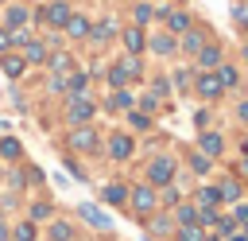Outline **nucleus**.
Segmentation results:
<instances>
[{
  "label": "nucleus",
  "mask_w": 248,
  "mask_h": 241,
  "mask_svg": "<svg viewBox=\"0 0 248 241\" xmlns=\"http://www.w3.org/2000/svg\"><path fill=\"white\" fill-rule=\"evenodd\" d=\"M136 74H140V62H136V58H120V62L108 70V82H112V86H124V82H132Z\"/></svg>",
  "instance_id": "nucleus-1"
},
{
  "label": "nucleus",
  "mask_w": 248,
  "mask_h": 241,
  "mask_svg": "<svg viewBox=\"0 0 248 241\" xmlns=\"http://www.w3.org/2000/svg\"><path fill=\"white\" fill-rule=\"evenodd\" d=\"M170 175H174V163H170V159H151V163H147V179H151V183L167 187Z\"/></svg>",
  "instance_id": "nucleus-2"
},
{
  "label": "nucleus",
  "mask_w": 248,
  "mask_h": 241,
  "mask_svg": "<svg viewBox=\"0 0 248 241\" xmlns=\"http://www.w3.org/2000/svg\"><path fill=\"white\" fill-rule=\"evenodd\" d=\"M74 124H85V120H93V101H85V97H74V105H70V113H66Z\"/></svg>",
  "instance_id": "nucleus-3"
},
{
  "label": "nucleus",
  "mask_w": 248,
  "mask_h": 241,
  "mask_svg": "<svg viewBox=\"0 0 248 241\" xmlns=\"http://www.w3.org/2000/svg\"><path fill=\"white\" fill-rule=\"evenodd\" d=\"M221 89H225V86H221L217 74H202V78H198V93H202V97L213 101V97H221Z\"/></svg>",
  "instance_id": "nucleus-4"
},
{
  "label": "nucleus",
  "mask_w": 248,
  "mask_h": 241,
  "mask_svg": "<svg viewBox=\"0 0 248 241\" xmlns=\"http://www.w3.org/2000/svg\"><path fill=\"white\" fill-rule=\"evenodd\" d=\"M132 206H136L140 214H151V210H155V190H151V187L132 190Z\"/></svg>",
  "instance_id": "nucleus-5"
},
{
  "label": "nucleus",
  "mask_w": 248,
  "mask_h": 241,
  "mask_svg": "<svg viewBox=\"0 0 248 241\" xmlns=\"http://www.w3.org/2000/svg\"><path fill=\"white\" fill-rule=\"evenodd\" d=\"M66 19H70V4H50L46 8V23L50 27H66Z\"/></svg>",
  "instance_id": "nucleus-6"
},
{
  "label": "nucleus",
  "mask_w": 248,
  "mask_h": 241,
  "mask_svg": "<svg viewBox=\"0 0 248 241\" xmlns=\"http://www.w3.org/2000/svg\"><path fill=\"white\" fill-rule=\"evenodd\" d=\"M81 218H85V222H93L97 229H108V225H112V222H108V214H105V210H97V206H81Z\"/></svg>",
  "instance_id": "nucleus-7"
},
{
  "label": "nucleus",
  "mask_w": 248,
  "mask_h": 241,
  "mask_svg": "<svg viewBox=\"0 0 248 241\" xmlns=\"http://www.w3.org/2000/svg\"><path fill=\"white\" fill-rule=\"evenodd\" d=\"M23 66H27V58H23V54H4V74H8V78H19V74H23Z\"/></svg>",
  "instance_id": "nucleus-8"
},
{
  "label": "nucleus",
  "mask_w": 248,
  "mask_h": 241,
  "mask_svg": "<svg viewBox=\"0 0 248 241\" xmlns=\"http://www.w3.org/2000/svg\"><path fill=\"white\" fill-rule=\"evenodd\" d=\"M108 152H112V159H128V155H132V140H128V136H112Z\"/></svg>",
  "instance_id": "nucleus-9"
},
{
  "label": "nucleus",
  "mask_w": 248,
  "mask_h": 241,
  "mask_svg": "<svg viewBox=\"0 0 248 241\" xmlns=\"http://www.w3.org/2000/svg\"><path fill=\"white\" fill-rule=\"evenodd\" d=\"M50 66L58 70V78H54V86H66V74H70V66H74V62H70L66 54H54V58H50Z\"/></svg>",
  "instance_id": "nucleus-10"
},
{
  "label": "nucleus",
  "mask_w": 248,
  "mask_h": 241,
  "mask_svg": "<svg viewBox=\"0 0 248 241\" xmlns=\"http://www.w3.org/2000/svg\"><path fill=\"white\" fill-rule=\"evenodd\" d=\"M70 144H74V148H81V152H89V148H93V144H97V136H93V132H89V128H78V132H74V136H70Z\"/></svg>",
  "instance_id": "nucleus-11"
},
{
  "label": "nucleus",
  "mask_w": 248,
  "mask_h": 241,
  "mask_svg": "<svg viewBox=\"0 0 248 241\" xmlns=\"http://www.w3.org/2000/svg\"><path fill=\"white\" fill-rule=\"evenodd\" d=\"M66 31H70V35H78V39H81V35H89V23H85V19H81V16H70V19H66Z\"/></svg>",
  "instance_id": "nucleus-12"
},
{
  "label": "nucleus",
  "mask_w": 248,
  "mask_h": 241,
  "mask_svg": "<svg viewBox=\"0 0 248 241\" xmlns=\"http://www.w3.org/2000/svg\"><path fill=\"white\" fill-rule=\"evenodd\" d=\"M124 43H128V51H143V31L140 27H128L124 31Z\"/></svg>",
  "instance_id": "nucleus-13"
},
{
  "label": "nucleus",
  "mask_w": 248,
  "mask_h": 241,
  "mask_svg": "<svg viewBox=\"0 0 248 241\" xmlns=\"http://www.w3.org/2000/svg\"><path fill=\"white\" fill-rule=\"evenodd\" d=\"M27 62H46V47L43 43H27V54H23Z\"/></svg>",
  "instance_id": "nucleus-14"
},
{
  "label": "nucleus",
  "mask_w": 248,
  "mask_h": 241,
  "mask_svg": "<svg viewBox=\"0 0 248 241\" xmlns=\"http://www.w3.org/2000/svg\"><path fill=\"white\" fill-rule=\"evenodd\" d=\"M198 58H202V66H217L221 51H217V47H202V51H198Z\"/></svg>",
  "instance_id": "nucleus-15"
},
{
  "label": "nucleus",
  "mask_w": 248,
  "mask_h": 241,
  "mask_svg": "<svg viewBox=\"0 0 248 241\" xmlns=\"http://www.w3.org/2000/svg\"><path fill=\"white\" fill-rule=\"evenodd\" d=\"M151 47H155L159 54H170V51H174V43H170V35H155V39H151Z\"/></svg>",
  "instance_id": "nucleus-16"
},
{
  "label": "nucleus",
  "mask_w": 248,
  "mask_h": 241,
  "mask_svg": "<svg viewBox=\"0 0 248 241\" xmlns=\"http://www.w3.org/2000/svg\"><path fill=\"white\" fill-rule=\"evenodd\" d=\"M124 198H128V190H124V187H108V190H105V202H112V206H120Z\"/></svg>",
  "instance_id": "nucleus-17"
},
{
  "label": "nucleus",
  "mask_w": 248,
  "mask_h": 241,
  "mask_svg": "<svg viewBox=\"0 0 248 241\" xmlns=\"http://www.w3.org/2000/svg\"><path fill=\"white\" fill-rule=\"evenodd\" d=\"M202 148H205L209 155H217V152H221V136H213V132H209V136H202Z\"/></svg>",
  "instance_id": "nucleus-18"
},
{
  "label": "nucleus",
  "mask_w": 248,
  "mask_h": 241,
  "mask_svg": "<svg viewBox=\"0 0 248 241\" xmlns=\"http://www.w3.org/2000/svg\"><path fill=\"white\" fill-rule=\"evenodd\" d=\"M0 155H4V159H16V155H19V144H16V140H0Z\"/></svg>",
  "instance_id": "nucleus-19"
},
{
  "label": "nucleus",
  "mask_w": 248,
  "mask_h": 241,
  "mask_svg": "<svg viewBox=\"0 0 248 241\" xmlns=\"http://www.w3.org/2000/svg\"><path fill=\"white\" fill-rule=\"evenodd\" d=\"M16 241H35V225H31V222L16 225Z\"/></svg>",
  "instance_id": "nucleus-20"
},
{
  "label": "nucleus",
  "mask_w": 248,
  "mask_h": 241,
  "mask_svg": "<svg viewBox=\"0 0 248 241\" xmlns=\"http://www.w3.org/2000/svg\"><path fill=\"white\" fill-rule=\"evenodd\" d=\"M178 241H202V229H198V225H182Z\"/></svg>",
  "instance_id": "nucleus-21"
},
{
  "label": "nucleus",
  "mask_w": 248,
  "mask_h": 241,
  "mask_svg": "<svg viewBox=\"0 0 248 241\" xmlns=\"http://www.w3.org/2000/svg\"><path fill=\"white\" fill-rule=\"evenodd\" d=\"M23 19H27L23 8H12V12H8V23H12V27H23Z\"/></svg>",
  "instance_id": "nucleus-22"
},
{
  "label": "nucleus",
  "mask_w": 248,
  "mask_h": 241,
  "mask_svg": "<svg viewBox=\"0 0 248 241\" xmlns=\"http://www.w3.org/2000/svg\"><path fill=\"white\" fill-rule=\"evenodd\" d=\"M198 198H202V206H213V202H217L221 194H217L213 187H205V190H198Z\"/></svg>",
  "instance_id": "nucleus-23"
},
{
  "label": "nucleus",
  "mask_w": 248,
  "mask_h": 241,
  "mask_svg": "<svg viewBox=\"0 0 248 241\" xmlns=\"http://www.w3.org/2000/svg\"><path fill=\"white\" fill-rule=\"evenodd\" d=\"M194 218H198L194 206H182V210H178V222H182V225H194Z\"/></svg>",
  "instance_id": "nucleus-24"
},
{
  "label": "nucleus",
  "mask_w": 248,
  "mask_h": 241,
  "mask_svg": "<svg viewBox=\"0 0 248 241\" xmlns=\"http://www.w3.org/2000/svg\"><path fill=\"white\" fill-rule=\"evenodd\" d=\"M186 23H190V19H186L182 12H170V27H174V31H186Z\"/></svg>",
  "instance_id": "nucleus-25"
},
{
  "label": "nucleus",
  "mask_w": 248,
  "mask_h": 241,
  "mask_svg": "<svg viewBox=\"0 0 248 241\" xmlns=\"http://www.w3.org/2000/svg\"><path fill=\"white\" fill-rule=\"evenodd\" d=\"M112 31H116V23H108V19H105V23H97V27H93V35H97V39H105V35H112Z\"/></svg>",
  "instance_id": "nucleus-26"
},
{
  "label": "nucleus",
  "mask_w": 248,
  "mask_h": 241,
  "mask_svg": "<svg viewBox=\"0 0 248 241\" xmlns=\"http://www.w3.org/2000/svg\"><path fill=\"white\" fill-rule=\"evenodd\" d=\"M182 51H202V35H186L182 39Z\"/></svg>",
  "instance_id": "nucleus-27"
},
{
  "label": "nucleus",
  "mask_w": 248,
  "mask_h": 241,
  "mask_svg": "<svg viewBox=\"0 0 248 241\" xmlns=\"http://www.w3.org/2000/svg\"><path fill=\"white\" fill-rule=\"evenodd\" d=\"M221 198H229V202L240 198V187H236V183H225V187H221Z\"/></svg>",
  "instance_id": "nucleus-28"
},
{
  "label": "nucleus",
  "mask_w": 248,
  "mask_h": 241,
  "mask_svg": "<svg viewBox=\"0 0 248 241\" xmlns=\"http://www.w3.org/2000/svg\"><path fill=\"white\" fill-rule=\"evenodd\" d=\"M50 237H54V241H70V225H54Z\"/></svg>",
  "instance_id": "nucleus-29"
},
{
  "label": "nucleus",
  "mask_w": 248,
  "mask_h": 241,
  "mask_svg": "<svg viewBox=\"0 0 248 241\" xmlns=\"http://www.w3.org/2000/svg\"><path fill=\"white\" fill-rule=\"evenodd\" d=\"M128 105H132L128 93H116V97H112V109H128Z\"/></svg>",
  "instance_id": "nucleus-30"
},
{
  "label": "nucleus",
  "mask_w": 248,
  "mask_h": 241,
  "mask_svg": "<svg viewBox=\"0 0 248 241\" xmlns=\"http://www.w3.org/2000/svg\"><path fill=\"white\" fill-rule=\"evenodd\" d=\"M136 19H140V23H147V19H151V8H147V4H140V8H136Z\"/></svg>",
  "instance_id": "nucleus-31"
},
{
  "label": "nucleus",
  "mask_w": 248,
  "mask_h": 241,
  "mask_svg": "<svg viewBox=\"0 0 248 241\" xmlns=\"http://www.w3.org/2000/svg\"><path fill=\"white\" fill-rule=\"evenodd\" d=\"M232 82H236V70L225 66V70H221V86H232Z\"/></svg>",
  "instance_id": "nucleus-32"
},
{
  "label": "nucleus",
  "mask_w": 248,
  "mask_h": 241,
  "mask_svg": "<svg viewBox=\"0 0 248 241\" xmlns=\"http://www.w3.org/2000/svg\"><path fill=\"white\" fill-rule=\"evenodd\" d=\"M190 163H194V171H209V159H205V155H194Z\"/></svg>",
  "instance_id": "nucleus-33"
},
{
  "label": "nucleus",
  "mask_w": 248,
  "mask_h": 241,
  "mask_svg": "<svg viewBox=\"0 0 248 241\" xmlns=\"http://www.w3.org/2000/svg\"><path fill=\"white\" fill-rule=\"evenodd\" d=\"M151 229H155V233H167V229H170V222H167V218H155V222H151Z\"/></svg>",
  "instance_id": "nucleus-34"
},
{
  "label": "nucleus",
  "mask_w": 248,
  "mask_h": 241,
  "mask_svg": "<svg viewBox=\"0 0 248 241\" xmlns=\"http://www.w3.org/2000/svg\"><path fill=\"white\" fill-rule=\"evenodd\" d=\"M151 97H167V82H155L151 86Z\"/></svg>",
  "instance_id": "nucleus-35"
},
{
  "label": "nucleus",
  "mask_w": 248,
  "mask_h": 241,
  "mask_svg": "<svg viewBox=\"0 0 248 241\" xmlns=\"http://www.w3.org/2000/svg\"><path fill=\"white\" fill-rule=\"evenodd\" d=\"M236 218H240V222H248V202H244V206H236Z\"/></svg>",
  "instance_id": "nucleus-36"
},
{
  "label": "nucleus",
  "mask_w": 248,
  "mask_h": 241,
  "mask_svg": "<svg viewBox=\"0 0 248 241\" xmlns=\"http://www.w3.org/2000/svg\"><path fill=\"white\" fill-rule=\"evenodd\" d=\"M240 171H244V175H248V155H244V163H240Z\"/></svg>",
  "instance_id": "nucleus-37"
},
{
  "label": "nucleus",
  "mask_w": 248,
  "mask_h": 241,
  "mask_svg": "<svg viewBox=\"0 0 248 241\" xmlns=\"http://www.w3.org/2000/svg\"><path fill=\"white\" fill-rule=\"evenodd\" d=\"M0 241H8V229H4V225H0Z\"/></svg>",
  "instance_id": "nucleus-38"
},
{
  "label": "nucleus",
  "mask_w": 248,
  "mask_h": 241,
  "mask_svg": "<svg viewBox=\"0 0 248 241\" xmlns=\"http://www.w3.org/2000/svg\"><path fill=\"white\" fill-rule=\"evenodd\" d=\"M232 241H248V237H232Z\"/></svg>",
  "instance_id": "nucleus-39"
},
{
  "label": "nucleus",
  "mask_w": 248,
  "mask_h": 241,
  "mask_svg": "<svg viewBox=\"0 0 248 241\" xmlns=\"http://www.w3.org/2000/svg\"><path fill=\"white\" fill-rule=\"evenodd\" d=\"M244 155H248V140H244Z\"/></svg>",
  "instance_id": "nucleus-40"
},
{
  "label": "nucleus",
  "mask_w": 248,
  "mask_h": 241,
  "mask_svg": "<svg viewBox=\"0 0 248 241\" xmlns=\"http://www.w3.org/2000/svg\"><path fill=\"white\" fill-rule=\"evenodd\" d=\"M244 58H248V51H244Z\"/></svg>",
  "instance_id": "nucleus-41"
}]
</instances>
